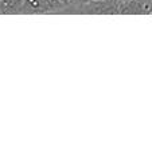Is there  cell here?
Here are the masks:
<instances>
[{
    "mask_svg": "<svg viewBox=\"0 0 152 153\" xmlns=\"http://www.w3.org/2000/svg\"><path fill=\"white\" fill-rule=\"evenodd\" d=\"M20 13H70V7L59 0H24Z\"/></svg>",
    "mask_w": 152,
    "mask_h": 153,
    "instance_id": "obj_1",
    "label": "cell"
},
{
    "mask_svg": "<svg viewBox=\"0 0 152 153\" xmlns=\"http://www.w3.org/2000/svg\"><path fill=\"white\" fill-rule=\"evenodd\" d=\"M24 0H0V13H20Z\"/></svg>",
    "mask_w": 152,
    "mask_h": 153,
    "instance_id": "obj_2",
    "label": "cell"
},
{
    "mask_svg": "<svg viewBox=\"0 0 152 153\" xmlns=\"http://www.w3.org/2000/svg\"><path fill=\"white\" fill-rule=\"evenodd\" d=\"M89 1H93V0H73V4L70 7V13H72V8L75 7V5H80V4H83V3H89Z\"/></svg>",
    "mask_w": 152,
    "mask_h": 153,
    "instance_id": "obj_3",
    "label": "cell"
},
{
    "mask_svg": "<svg viewBox=\"0 0 152 153\" xmlns=\"http://www.w3.org/2000/svg\"><path fill=\"white\" fill-rule=\"evenodd\" d=\"M59 1H62V3H65V4H67L69 7H72V4H73V0H59Z\"/></svg>",
    "mask_w": 152,
    "mask_h": 153,
    "instance_id": "obj_4",
    "label": "cell"
},
{
    "mask_svg": "<svg viewBox=\"0 0 152 153\" xmlns=\"http://www.w3.org/2000/svg\"><path fill=\"white\" fill-rule=\"evenodd\" d=\"M113 1H117V3H127V1H131V0H113Z\"/></svg>",
    "mask_w": 152,
    "mask_h": 153,
    "instance_id": "obj_5",
    "label": "cell"
},
{
    "mask_svg": "<svg viewBox=\"0 0 152 153\" xmlns=\"http://www.w3.org/2000/svg\"><path fill=\"white\" fill-rule=\"evenodd\" d=\"M145 1H147V3H152V0H145Z\"/></svg>",
    "mask_w": 152,
    "mask_h": 153,
    "instance_id": "obj_6",
    "label": "cell"
}]
</instances>
